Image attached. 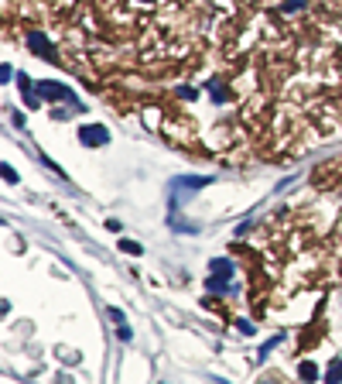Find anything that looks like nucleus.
Here are the masks:
<instances>
[{"label": "nucleus", "instance_id": "39448f33", "mask_svg": "<svg viewBox=\"0 0 342 384\" xmlns=\"http://www.w3.org/2000/svg\"><path fill=\"white\" fill-rule=\"evenodd\" d=\"M298 374H301V381H308V384L318 381V367H315V364H301V367H298Z\"/></svg>", "mask_w": 342, "mask_h": 384}, {"label": "nucleus", "instance_id": "423d86ee", "mask_svg": "<svg viewBox=\"0 0 342 384\" xmlns=\"http://www.w3.org/2000/svg\"><path fill=\"white\" fill-rule=\"evenodd\" d=\"M328 384H342V360H332V367H328V377H325Z\"/></svg>", "mask_w": 342, "mask_h": 384}, {"label": "nucleus", "instance_id": "9d476101", "mask_svg": "<svg viewBox=\"0 0 342 384\" xmlns=\"http://www.w3.org/2000/svg\"><path fill=\"white\" fill-rule=\"evenodd\" d=\"M209 86H212V96H216V100H226V89H219L216 82H209Z\"/></svg>", "mask_w": 342, "mask_h": 384}, {"label": "nucleus", "instance_id": "f257e3e1", "mask_svg": "<svg viewBox=\"0 0 342 384\" xmlns=\"http://www.w3.org/2000/svg\"><path fill=\"white\" fill-rule=\"evenodd\" d=\"M38 96L41 100H69V103H76L72 89L62 86V82H38Z\"/></svg>", "mask_w": 342, "mask_h": 384}, {"label": "nucleus", "instance_id": "20e7f679", "mask_svg": "<svg viewBox=\"0 0 342 384\" xmlns=\"http://www.w3.org/2000/svg\"><path fill=\"white\" fill-rule=\"evenodd\" d=\"M209 268H212V274H219V278H233V264H229L226 257H216Z\"/></svg>", "mask_w": 342, "mask_h": 384}, {"label": "nucleus", "instance_id": "9b49d317", "mask_svg": "<svg viewBox=\"0 0 342 384\" xmlns=\"http://www.w3.org/2000/svg\"><path fill=\"white\" fill-rule=\"evenodd\" d=\"M298 7H304V0H291V4H284V11H298Z\"/></svg>", "mask_w": 342, "mask_h": 384}, {"label": "nucleus", "instance_id": "f03ea898", "mask_svg": "<svg viewBox=\"0 0 342 384\" xmlns=\"http://www.w3.org/2000/svg\"><path fill=\"white\" fill-rule=\"evenodd\" d=\"M79 137H82V144H86V148H93V144H106V141H110L106 127H82V131H79Z\"/></svg>", "mask_w": 342, "mask_h": 384}, {"label": "nucleus", "instance_id": "6e6552de", "mask_svg": "<svg viewBox=\"0 0 342 384\" xmlns=\"http://www.w3.org/2000/svg\"><path fill=\"white\" fill-rule=\"evenodd\" d=\"M281 340H284V336H274V340H267V343L260 346V353H257V357H267V353H270V350H274V346L281 343Z\"/></svg>", "mask_w": 342, "mask_h": 384}, {"label": "nucleus", "instance_id": "7ed1b4c3", "mask_svg": "<svg viewBox=\"0 0 342 384\" xmlns=\"http://www.w3.org/2000/svg\"><path fill=\"white\" fill-rule=\"evenodd\" d=\"M28 45H31L35 52H45V58H55V52H52L48 38H45V35H38V31H31V35H28Z\"/></svg>", "mask_w": 342, "mask_h": 384}, {"label": "nucleus", "instance_id": "0eeeda50", "mask_svg": "<svg viewBox=\"0 0 342 384\" xmlns=\"http://www.w3.org/2000/svg\"><path fill=\"white\" fill-rule=\"evenodd\" d=\"M206 288H209V292H229V285L223 281V278H209V281H206Z\"/></svg>", "mask_w": 342, "mask_h": 384}, {"label": "nucleus", "instance_id": "1a4fd4ad", "mask_svg": "<svg viewBox=\"0 0 342 384\" xmlns=\"http://www.w3.org/2000/svg\"><path fill=\"white\" fill-rule=\"evenodd\" d=\"M120 247L127 250V254H133V257H137V254H140V244H137V240H123V244H120Z\"/></svg>", "mask_w": 342, "mask_h": 384}]
</instances>
